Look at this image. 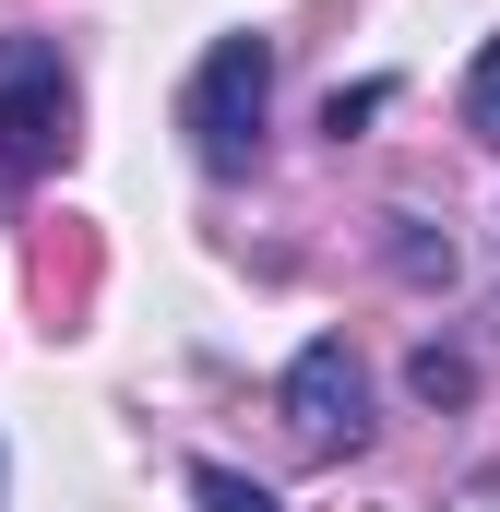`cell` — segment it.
Wrapping results in <instances>:
<instances>
[{
	"label": "cell",
	"mask_w": 500,
	"mask_h": 512,
	"mask_svg": "<svg viewBox=\"0 0 500 512\" xmlns=\"http://www.w3.org/2000/svg\"><path fill=\"white\" fill-rule=\"evenodd\" d=\"M465 131H477V143L500 155V36L477 48V60H465Z\"/></svg>",
	"instance_id": "cell-7"
},
{
	"label": "cell",
	"mask_w": 500,
	"mask_h": 512,
	"mask_svg": "<svg viewBox=\"0 0 500 512\" xmlns=\"http://www.w3.org/2000/svg\"><path fill=\"white\" fill-rule=\"evenodd\" d=\"M381 108H393V84H334V96H322V131H334V143H358Z\"/></svg>",
	"instance_id": "cell-8"
},
{
	"label": "cell",
	"mask_w": 500,
	"mask_h": 512,
	"mask_svg": "<svg viewBox=\"0 0 500 512\" xmlns=\"http://www.w3.org/2000/svg\"><path fill=\"white\" fill-rule=\"evenodd\" d=\"M72 131H84V84L60 60V36H0V179H48L72 167Z\"/></svg>",
	"instance_id": "cell-2"
},
{
	"label": "cell",
	"mask_w": 500,
	"mask_h": 512,
	"mask_svg": "<svg viewBox=\"0 0 500 512\" xmlns=\"http://www.w3.org/2000/svg\"><path fill=\"white\" fill-rule=\"evenodd\" d=\"M381 251H393L405 286H453V239H441L429 215H381Z\"/></svg>",
	"instance_id": "cell-4"
},
{
	"label": "cell",
	"mask_w": 500,
	"mask_h": 512,
	"mask_svg": "<svg viewBox=\"0 0 500 512\" xmlns=\"http://www.w3.org/2000/svg\"><path fill=\"white\" fill-rule=\"evenodd\" d=\"M274 417H286V441H298L310 465L358 453V441H370V370H358V346H346V334H310V346L286 358V382H274Z\"/></svg>",
	"instance_id": "cell-3"
},
{
	"label": "cell",
	"mask_w": 500,
	"mask_h": 512,
	"mask_svg": "<svg viewBox=\"0 0 500 512\" xmlns=\"http://www.w3.org/2000/svg\"><path fill=\"white\" fill-rule=\"evenodd\" d=\"M262 120H274V36H215L179 84V131L203 179H250L262 167Z\"/></svg>",
	"instance_id": "cell-1"
},
{
	"label": "cell",
	"mask_w": 500,
	"mask_h": 512,
	"mask_svg": "<svg viewBox=\"0 0 500 512\" xmlns=\"http://www.w3.org/2000/svg\"><path fill=\"white\" fill-rule=\"evenodd\" d=\"M405 393H417V405H465V393H477V370H465L453 346H417V358H405Z\"/></svg>",
	"instance_id": "cell-5"
},
{
	"label": "cell",
	"mask_w": 500,
	"mask_h": 512,
	"mask_svg": "<svg viewBox=\"0 0 500 512\" xmlns=\"http://www.w3.org/2000/svg\"><path fill=\"white\" fill-rule=\"evenodd\" d=\"M191 501H203V512H286L262 477H239V465H191Z\"/></svg>",
	"instance_id": "cell-6"
}]
</instances>
